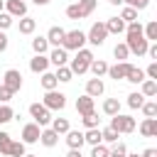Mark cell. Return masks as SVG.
I'll return each instance as SVG.
<instances>
[{"label":"cell","instance_id":"30","mask_svg":"<svg viewBox=\"0 0 157 157\" xmlns=\"http://www.w3.org/2000/svg\"><path fill=\"white\" fill-rule=\"evenodd\" d=\"M32 52H34V54H47V52H49L47 37H34V39H32Z\"/></svg>","mask_w":157,"mask_h":157},{"label":"cell","instance_id":"41","mask_svg":"<svg viewBox=\"0 0 157 157\" xmlns=\"http://www.w3.org/2000/svg\"><path fill=\"white\" fill-rule=\"evenodd\" d=\"M101 140H103V142H118V132H115L113 128H103V130H101Z\"/></svg>","mask_w":157,"mask_h":157},{"label":"cell","instance_id":"29","mask_svg":"<svg viewBox=\"0 0 157 157\" xmlns=\"http://www.w3.org/2000/svg\"><path fill=\"white\" fill-rule=\"evenodd\" d=\"M140 86H142V91H140V93H142L145 98H155V96H157V81H152V78H145Z\"/></svg>","mask_w":157,"mask_h":157},{"label":"cell","instance_id":"2","mask_svg":"<svg viewBox=\"0 0 157 157\" xmlns=\"http://www.w3.org/2000/svg\"><path fill=\"white\" fill-rule=\"evenodd\" d=\"M93 59H96V56H93V52H91V49H86V47H83V49H78V52H76V56H74V59H71V64H69L71 74H74V76L86 74Z\"/></svg>","mask_w":157,"mask_h":157},{"label":"cell","instance_id":"16","mask_svg":"<svg viewBox=\"0 0 157 157\" xmlns=\"http://www.w3.org/2000/svg\"><path fill=\"white\" fill-rule=\"evenodd\" d=\"M76 110H78V115H88V113H93L96 110V105H93V98L91 96H81V98H76Z\"/></svg>","mask_w":157,"mask_h":157},{"label":"cell","instance_id":"25","mask_svg":"<svg viewBox=\"0 0 157 157\" xmlns=\"http://www.w3.org/2000/svg\"><path fill=\"white\" fill-rule=\"evenodd\" d=\"M52 130H54L56 135H66V132L71 130V125H69L66 118H52Z\"/></svg>","mask_w":157,"mask_h":157},{"label":"cell","instance_id":"15","mask_svg":"<svg viewBox=\"0 0 157 157\" xmlns=\"http://www.w3.org/2000/svg\"><path fill=\"white\" fill-rule=\"evenodd\" d=\"M103 91H105L103 78H88V81H86V96L98 98V96H103Z\"/></svg>","mask_w":157,"mask_h":157},{"label":"cell","instance_id":"27","mask_svg":"<svg viewBox=\"0 0 157 157\" xmlns=\"http://www.w3.org/2000/svg\"><path fill=\"white\" fill-rule=\"evenodd\" d=\"M142 37L147 42H157V20H150L145 27H142Z\"/></svg>","mask_w":157,"mask_h":157},{"label":"cell","instance_id":"47","mask_svg":"<svg viewBox=\"0 0 157 157\" xmlns=\"http://www.w3.org/2000/svg\"><path fill=\"white\" fill-rule=\"evenodd\" d=\"M12 96H15V93H12V91H7V88H5L2 83H0V103H7V101H10Z\"/></svg>","mask_w":157,"mask_h":157},{"label":"cell","instance_id":"55","mask_svg":"<svg viewBox=\"0 0 157 157\" xmlns=\"http://www.w3.org/2000/svg\"><path fill=\"white\" fill-rule=\"evenodd\" d=\"M0 12H5V0H0Z\"/></svg>","mask_w":157,"mask_h":157},{"label":"cell","instance_id":"4","mask_svg":"<svg viewBox=\"0 0 157 157\" xmlns=\"http://www.w3.org/2000/svg\"><path fill=\"white\" fill-rule=\"evenodd\" d=\"M108 128H113L118 135H120V132L128 135V132L135 130V118H132V115H123V113H118V115L110 118V125H108Z\"/></svg>","mask_w":157,"mask_h":157},{"label":"cell","instance_id":"14","mask_svg":"<svg viewBox=\"0 0 157 157\" xmlns=\"http://www.w3.org/2000/svg\"><path fill=\"white\" fill-rule=\"evenodd\" d=\"M130 66H132L130 61H118L115 66H108V76H110L113 81H125V74H128Z\"/></svg>","mask_w":157,"mask_h":157},{"label":"cell","instance_id":"13","mask_svg":"<svg viewBox=\"0 0 157 157\" xmlns=\"http://www.w3.org/2000/svg\"><path fill=\"white\" fill-rule=\"evenodd\" d=\"M47 69H49L47 54H34V56L29 59V71H32V74H44Z\"/></svg>","mask_w":157,"mask_h":157},{"label":"cell","instance_id":"53","mask_svg":"<svg viewBox=\"0 0 157 157\" xmlns=\"http://www.w3.org/2000/svg\"><path fill=\"white\" fill-rule=\"evenodd\" d=\"M32 2H34V5H39V7H42V5H49V2H52V0H32Z\"/></svg>","mask_w":157,"mask_h":157},{"label":"cell","instance_id":"52","mask_svg":"<svg viewBox=\"0 0 157 157\" xmlns=\"http://www.w3.org/2000/svg\"><path fill=\"white\" fill-rule=\"evenodd\" d=\"M108 157H125V152H118V150H110Z\"/></svg>","mask_w":157,"mask_h":157},{"label":"cell","instance_id":"56","mask_svg":"<svg viewBox=\"0 0 157 157\" xmlns=\"http://www.w3.org/2000/svg\"><path fill=\"white\" fill-rule=\"evenodd\" d=\"M125 157H140V155H137V152H132V155H125Z\"/></svg>","mask_w":157,"mask_h":157},{"label":"cell","instance_id":"54","mask_svg":"<svg viewBox=\"0 0 157 157\" xmlns=\"http://www.w3.org/2000/svg\"><path fill=\"white\" fill-rule=\"evenodd\" d=\"M110 5H123V0H108Z\"/></svg>","mask_w":157,"mask_h":157},{"label":"cell","instance_id":"43","mask_svg":"<svg viewBox=\"0 0 157 157\" xmlns=\"http://www.w3.org/2000/svg\"><path fill=\"white\" fill-rule=\"evenodd\" d=\"M108 147H105V142H101V145H93L91 147V157H108Z\"/></svg>","mask_w":157,"mask_h":157},{"label":"cell","instance_id":"6","mask_svg":"<svg viewBox=\"0 0 157 157\" xmlns=\"http://www.w3.org/2000/svg\"><path fill=\"white\" fill-rule=\"evenodd\" d=\"M105 37H108V32H105V25L103 22H93L91 29L86 32V42H91L93 47H101L105 42Z\"/></svg>","mask_w":157,"mask_h":157},{"label":"cell","instance_id":"24","mask_svg":"<svg viewBox=\"0 0 157 157\" xmlns=\"http://www.w3.org/2000/svg\"><path fill=\"white\" fill-rule=\"evenodd\" d=\"M103 113L110 115V118L118 115V113H120V101H118V98H105V101H103Z\"/></svg>","mask_w":157,"mask_h":157},{"label":"cell","instance_id":"22","mask_svg":"<svg viewBox=\"0 0 157 157\" xmlns=\"http://www.w3.org/2000/svg\"><path fill=\"white\" fill-rule=\"evenodd\" d=\"M88 71L93 74V78H101L103 74H108V64H105L103 59H93L91 66H88Z\"/></svg>","mask_w":157,"mask_h":157},{"label":"cell","instance_id":"57","mask_svg":"<svg viewBox=\"0 0 157 157\" xmlns=\"http://www.w3.org/2000/svg\"><path fill=\"white\" fill-rule=\"evenodd\" d=\"M25 157H34V155H25Z\"/></svg>","mask_w":157,"mask_h":157},{"label":"cell","instance_id":"7","mask_svg":"<svg viewBox=\"0 0 157 157\" xmlns=\"http://www.w3.org/2000/svg\"><path fill=\"white\" fill-rule=\"evenodd\" d=\"M29 115L34 118V123H37L39 128H44V125L52 123V110H47L42 103H32V105H29Z\"/></svg>","mask_w":157,"mask_h":157},{"label":"cell","instance_id":"10","mask_svg":"<svg viewBox=\"0 0 157 157\" xmlns=\"http://www.w3.org/2000/svg\"><path fill=\"white\" fill-rule=\"evenodd\" d=\"M5 12L15 20V17H25L27 15V2L25 0H5Z\"/></svg>","mask_w":157,"mask_h":157},{"label":"cell","instance_id":"44","mask_svg":"<svg viewBox=\"0 0 157 157\" xmlns=\"http://www.w3.org/2000/svg\"><path fill=\"white\" fill-rule=\"evenodd\" d=\"M123 5H128V7H132V10H145V7L150 5V0H123Z\"/></svg>","mask_w":157,"mask_h":157},{"label":"cell","instance_id":"18","mask_svg":"<svg viewBox=\"0 0 157 157\" xmlns=\"http://www.w3.org/2000/svg\"><path fill=\"white\" fill-rule=\"evenodd\" d=\"M140 135L142 137H155L157 135V118H145L140 123Z\"/></svg>","mask_w":157,"mask_h":157},{"label":"cell","instance_id":"17","mask_svg":"<svg viewBox=\"0 0 157 157\" xmlns=\"http://www.w3.org/2000/svg\"><path fill=\"white\" fill-rule=\"evenodd\" d=\"M103 25H105V32H108V34H123V32H125V22H123L120 17H108Z\"/></svg>","mask_w":157,"mask_h":157},{"label":"cell","instance_id":"21","mask_svg":"<svg viewBox=\"0 0 157 157\" xmlns=\"http://www.w3.org/2000/svg\"><path fill=\"white\" fill-rule=\"evenodd\" d=\"M39 142H42L44 147H54V145L59 142V135H56L52 128H44V130H42V135H39Z\"/></svg>","mask_w":157,"mask_h":157},{"label":"cell","instance_id":"28","mask_svg":"<svg viewBox=\"0 0 157 157\" xmlns=\"http://www.w3.org/2000/svg\"><path fill=\"white\" fill-rule=\"evenodd\" d=\"M125 81H130V83H142V81H145V71L137 69V66H130L128 74H125Z\"/></svg>","mask_w":157,"mask_h":157},{"label":"cell","instance_id":"32","mask_svg":"<svg viewBox=\"0 0 157 157\" xmlns=\"http://www.w3.org/2000/svg\"><path fill=\"white\" fill-rule=\"evenodd\" d=\"M54 76H56V81H59V83H69V81L74 78V74H71V69H69V66H56Z\"/></svg>","mask_w":157,"mask_h":157},{"label":"cell","instance_id":"5","mask_svg":"<svg viewBox=\"0 0 157 157\" xmlns=\"http://www.w3.org/2000/svg\"><path fill=\"white\" fill-rule=\"evenodd\" d=\"M42 105H44L47 110H64V105H66V96L59 93V91H47L44 98H42Z\"/></svg>","mask_w":157,"mask_h":157},{"label":"cell","instance_id":"12","mask_svg":"<svg viewBox=\"0 0 157 157\" xmlns=\"http://www.w3.org/2000/svg\"><path fill=\"white\" fill-rule=\"evenodd\" d=\"M47 59H49V64H54V66H66V64H69V52L61 49V47H54Z\"/></svg>","mask_w":157,"mask_h":157},{"label":"cell","instance_id":"36","mask_svg":"<svg viewBox=\"0 0 157 157\" xmlns=\"http://www.w3.org/2000/svg\"><path fill=\"white\" fill-rule=\"evenodd\" d=\"M76 5L81 7V15H83V17H88V15H91V12L96 10V5H98V0H78Z\"/></svg>","mask_w":157,"mask_h":157},{"label":"cell","instance_id":"51","mask_svg":"<svg viewBox=\"0 0 157 157\" xmlns=\"http://www.w3.org/2000/svg\"><path fill=\"white\" fill-rule=\"evenodd\" d=\"M66 157H83V155H81V150H69Z\"/></svg>","mask_w":157,"mask_h":157},{"label":"cell","instance_id":"42","mask_svg":"<svg viewBox=\"0 0 157 157\" xmlns=\"http://www.w3.org/2000/svg\"><path fill=\"white\" fill-rule=\"evenodd\" d=\"M66 17H69V20H83L81 7H78L76 2H74V5H69V7H66Z\"/></svg>","mask_w":157,"mask_h":157},{"label":"cell","instance_id":"31","mask_svg":"<svg viewBox=\"0 0 157 157\" xmlns=\"http://www.w3.org/2000/svg\"><path fill=\"white\" fill-rule=\"evenodd\" d=\"M10 147H12V137H10V132H0V155L2 157H10Z\"/></svg>","mask_w":157,"mask_h":157},{"label":"cell","instance_id":"9","mask_svg":"<svg viewBox=\"0 0 157 157\" xmlns=\"http://www.w3.org/2000/svg\"><path fill=\"white\" fill-rule=\"evenodd\" d=\"M39 135H42V128H39L37 123H27V125L22 128V142H25V145L39 142Z\"/></svg>","mask_w":157,"mask_h":157},{"label":"cell","instance_id":"8","mask_svg":"<svg viewBox=\"0 0 157 157\" xmlns=\"http://www.w3.org/2000/svg\"><path fill=\"white\" fill-rule=\"evenodd\" d=\"M2 86H5L7 91L17 93V91L22 88V74H20L17 69H7V71H5V76H2Z\"/></svg>","mask_w":157,"mask_h":157},{"label":"cell","instance_id":"19","mask_svg":"<svg viewBox=\"0 0 157 157\" xmlns=\"http://www.w3.org/2000/svg\"><path fill=\"white\" fill-rule=\"evenodd\" d=\"M66 145H69V150H81L86 142H83V132H78V130H69L66 132Z\"/></svg>","mask_w":157,"mask_h":157},{"label":"cell","instance_id":"37","mask_svg":"<svg viewBox=\"0 0 157 157\" xmlns=\"http://www.w3.org/2000/svg\"><path fill=\"white\" fill-rule=\"evenodd\" d=\"M15 118V110L7 105V103H0V125H5V123H10Z\"/></svg>","mask_w":157,"mask_h":157},{"label":"cell","instance_id":"33","mask_svg":"<svg viewBox=\"0 0 157 157\" xmlns=\"http://www.w3.org/2000/svg\"><path fill=\"white\" fill-rule=\"evenodd\" d=\"M118 17H120L125 25H130V22H137V10H132V7H128V5H125V7L120 10V15H118Z\"/></svg>","mask_w":157,"mask_h":157},{"label":"cell","instance_id":"40","mask_svg":"<svg viewBox=\"0 0 157 157\" xmlns=\"http://www.w3.org/2000/svg\"><path fill=\"white\" fill-rule=\"evenodd\" d=\"M81 120H83V125L86 128H98V123H101V118H98V113L93 110V113H88V115H81Z\"/></svg>","mask_w":157,"mask_h":157},{"label":"cell","instance_id":"50","mask_svg":"<svg viewBox=\"0 0 157 157\" xmlns=\"http://www.w3.org/2000/svg\"><path fill=\"white\" fill-rule=\"evenodd\" d=\"M140 157H157V150H155V147H147V150H142Z\"/></svg>","mask_w":157,"mask_h":157},{"label":"cell","instance_id":"20","mask_svg":"<svg viewBox=\"0 0 157 157\" xmlns=\"http://www.w3.org/2000/svg\"><path fill=\"white\" fill-rule=\"evenodd\" d=\"M17 29H20V34H32V32L37 29V20H32L29 15H25V17H20Z\"/></svg>","mask_w":157,"mask_h":157},{"label":"cell","instance_id":"23","mask_svg":"<svg viewBox=\"0 0 157 157\" xmlns=\"http://www.w3.org/2000/svg\"><path fill=\"white\" fill-rule=\"evenodd\" d=\"M39 83H42L44 91H56V86H59V81H56V76H54L52 71H44L42 78H39Z\"/></svg>","mask_w":157,"mask_h":157},{"label":"cell","instance_id":"26","mask_svg":"<svg viewBox=\"0 0 157 157\" xmlns=\"http://www.w3.org/2000/svg\"><path fill=\"white\" fill-rule=\"evenodd\" d=\"M83 142H88L91 147L93 145H101L103 140H101V128H88L86 132H83Z\"/></svg>","mask_w":157,"mask_h":157},{"label":"cell","instance_id":"11","mask_svg":"<svg viewBox=\"0 0 157 157\" xmlns=\"http://www.w3.org/2000/svg\"><path fill=\"white\" fill-rule=\"evenodd\" d=\"M64 34H66V29H64V27H59V25H54V27H49V32H47L44 37H47L49 47H61V42H64Z\"/></svg>","mask_w":157,"mask_h":157},{"label":"cell","instance_id":"38","mask_svg":"<svg viewBox=\"0 0 157 157\" xmlns=\"http://www.w3.org/2000/svg\"><path fill=\"white\" fill-rule=\"evenodd\" d=\"M142 103H145V96H142V93H137V91H135V93H130V96H128V105H130L132 110L142 108Z\"/></svg>","mask_w":157,"mask_h":157},{"label":"cell","instance_id":"34","mask_svg":"<svg viewBox=\"0 0 157 157\" xmlns=\"http://www.w3.org/2000/svg\"><path fill=\"white\" fill-rule=\"evenodd\" d=\"M113 56H115L118 61H128V56H130V52H128V47H125V42H120V44H115V47H113Z\"/></svg>","mask_w":157,"mask_h":157},{"label":"cell","instance_id":"49","mask_svg":"<svg viewBox=\"0 0 157 157\" xmlns=\"http://www.w3.org/2000/svg\"><path fill=\"white\" fill-rule=\"evenodd\" d=\"M5 49H7V34H5V32H0V54H2Z\"/></svg>","mask_w":157,"mask_h":157},{"label":"cell","instance_id":"1","mask_svg":"<svg viewBox=\"0 0 157 157\" xmlns=\"http://www.w3.org/2000/svg\"><path fill=\"white\" fill-rule=\"evenodd\" d=\"M125 47H128L130 54H137V56H145V54H147L150 42L142 37V25H140V22L125 25Z\"/></svg>","mask_w":157,"mask_h":157},{"label":"cell","instance_id":"3","mask_svg":"<svg viewBox=\"0 0 157 157\" xmlns=\"http://www.w3.org/2000/svg\"><path fill=\"white\" fill-rule=\"evenodd\" d=\"M83 44H86V32H81V29H71V32L64 34L61 49H66V52H78V49H83Z\"/></svg>","mask_w":157,"mask_h":157},{"label":"cell","instance_id":"39","mask_svg":"<svg viewBox=\"0 0 157 157\" xmlns=\"http://www.w3.org/2000/svg\"><path fill=\"white\" fill-rule=\"evenodd\" d=\"M140 110L145 113V118H155V115H157V103H155V101H145Z\"/></svg>","mask_w":157,"mask_h":157},{"label":"cell","instance_id":"48","mask_svg":"<svg viewBox=\"0 0 157 157\" xmlns=\"http://www.w3.org/2000/svg\"><path fill=\"white\" fill-rule=\"evenodd\" d=\"M147 56H150L152 61H157V44H155V42H150V47H147Z\"/></svg>","mask_w":157,"mask_h":157},{"label":"cell","instance_id":"46","mask_svg":"<svg viewBox=\"0 0 157 157\" xmlns=\"http://www.w3.org/2000/svg\"><path fill=\"white\" fill-rule=\"evenodd\" d=\"M7 27H12V17H10L7 12H0V32L7 29Z\"/></svg>","mask_w":157,"mask_h":157},{"label":"cell","instance_id":"35","mask_svg":"<svg viewBox=\"0 0 157 157\" xmlns=\"http://www.w3.org/2000/svg\"><path fill=\"white\" fill-rule=\"evenodd\" d=\"M27 145L22 142V140H12V147H10V157H25L27 155V150H25Z\"/></svg>","mask_w":157,"mask_h":157},{"label":"cell","instance_id":"45","mask_svg":"<svg viewBox=\"0 0 157 157\" xmlns=\"http://www.w3.org/2000/svg\"><path fill=\"white\" fill-rule=\"evenodd\" d=\"M145 78H152V81H157V61H150V66L145 69Z\"/></svg>","mask_w":157,"mask_h":157}]
</instances>
